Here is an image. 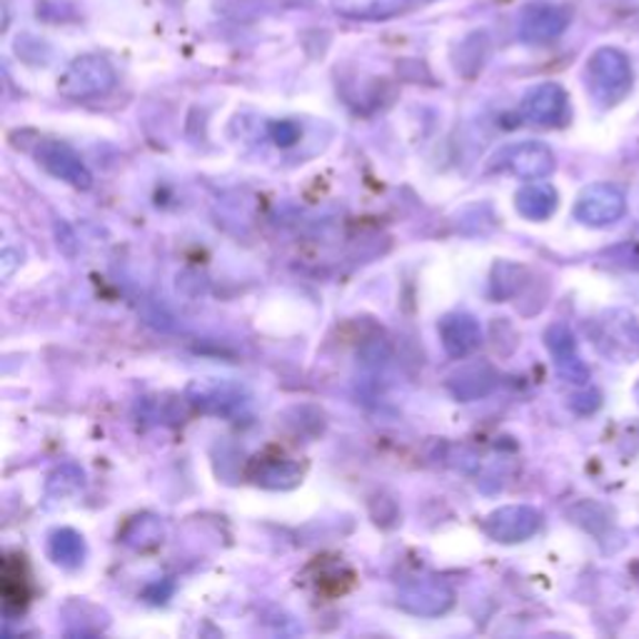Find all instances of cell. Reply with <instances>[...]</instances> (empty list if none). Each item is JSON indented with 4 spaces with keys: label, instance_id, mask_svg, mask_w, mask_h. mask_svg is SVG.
Returning <instances> with one entry per match:
<instances>
[{
    "label": "cell",
    "instance_id": "1",
    "mask_svg": "<svg viewBox=\"0 0 639 639\" xmlns=\"http://www.w3.org/2000/svg\"><path fill=\"white\" fill-rule=\"evenodd\" d=\"M632 63L620 48L605 46L587 60V88L605 108L622 103L632 90Z\"/></svg>",
    "mask_w": 639,
    "mask_h": 639
},
{
    "label": "cell",
    "instance_id": "2",
    "mask_svg": "<svg viewBox=\"0 0 639 639\" xmlns=\"http://www.w3.org/2000/svg\"><path fill=\"white\" fill-rule=\"evenodd\" d=\"M116 68L108 63V58L88 53L76 58L63 76L58 78V93L68 100H88L106 96L116 88Z\"/></svg>",
    "mask_w": 639,
    "mask_h": 639
},
{
    "label": "cell",
    "instance_id": "3",
    "mask_svg": "<svg viewBox=\"0 0 639 639\" xmlns=\"http://www.w3.org/2000/svg\"><path fill=\"white\" fill-rule=\"evenodd\" d=\"M595 348L615 362L639 358V320L630 310H610L592 325Z\"/></svg>",
    "mask_w": 639,
    "mask_h": 639
},
{
    "label": "cell",
    "instance_id": "4",
    "mask_svg": "<svg viewBox=\"0 0 639 639\" xmlns=\"http://www.w3.org/2000/svg\"><path fill=\"white\" fill-rule=\"evenodd\" d=\"M570 8L552 3V0H535V3H527L522 8L517 30H520L525 43L547 46L565 36V30L570 28Z\"/></svg>",
    "mask_w": 639,
    "mask_h": 639
},
{
    "label": "cell",
    "instance_id": "5",
    "mask_svg": "<svg viewBox=\"0 0 639 639\" xmlns=\"http://www.w3.org/2000/svg\"><path fill=\"white\" fill-rule=\"evenodd\" d=\"M492 168L510 172V176L520 180H545L555 170V153L545 143L525 140V143L502 148L492 158Z\"/></svg>",
    "mask_w": 639,
    "mask_h": 639
},
{
    "label": "cell",
    "instance_id": "6",
    "mask_svg": "<svg viewBox=\"0 0 639 639\" xmlns=\"http://www.w3.org/2000/svg\"><path fill=\"white\" fill-rule=\"evenodd\" d=\"M627 210L625 192L610 182L587 186L575 202V218L587 228H607L620 220Z\"/></svg>",
    "mask_w": 639,
    "mask_h": 639
},
{
    "label": "cell",
    "instance_id": "7",
    "mask_svg": "<svg viewBox=\"0 0 639 639\" xmlns=\"http://www.w3.org/2000/svg\"><path fill=\"white\" fill-rule=\"evenodd\" d=\"M520 113L530 126L537 128H562L570 120V98L557 83H540L527 90Z\"/></svg>",
    "mask_w": 639,
    "mask_h": 639
},
{
    "label": "cell",
    "instance_id": "8",
    "mask_svg": "<svg viewBox=\"0 0 639 639\" xmlns=\"http://www.w3.org/2000/svg\"><path fill=\"white\" fill-rule=\"evenodd\" d=\"M542 527V512L535 510L530 505H507L487 515L485 532L492 537L495 542L502 545H517L530 540L532 535Z\"/></svg>",
    "mask_w": 639,
    "mask_h": 639
},
{
    "label": "cell",
    "instance_id": "9",
    "mask_svg": "<svg viewBox=\"0 0 639 639\" xmlns=\"http://www.w3.org/2000/svg\"><path fill=\"white\" fill-rule=\"evenodd\" d=\"M36 160L40 168L50 172V176L66 180L68 186H73L78 190H88L93 186V176H90L86 162L80 160L73 148L60 143V140H40L36 148Z\"/></svg>",
    "mask_w": 639,
    "mask_h": 639
},
{
    "label": "cell",
    "instance_id": "10",
    "mask_svg": "<svg viewBox=\"0 0 639 639\" xmlns=\"http://www.w3.org/2000/svg\"><path fill=\"white\" fill-rule=\"evenodd\" d=\"M400 610L418 617H440L455 605V592L440 580H412L400 587Z\"/></svg>",
    "mask_w": 639,
    "mask_h": 639
},
{
    "label": "cell",
    "instance_id": "11",
    "mask_svg": "<svg viewBox=\"0 0 639 639\" xmlns=\"http://www.w3.org/2000/svg\"><path fill=\"white\" fill-rule=\"evenodd\" d=\"M545 345L547 350L552 352L555 368L562 375L567 382L572 385H585L590 380V368H587L585 360L577 352V340L572 330L562 322H555L545 332Z\"/></svg>",
    "mask_w": 639,
    "mask_h": 639
},
{
    "label": "cell",
    "instance_id": "12",
    "mask_svg": "<svg viewBox=\"0 0 639 639\" xmlns=\"http://www.w3.org/2000/svg\"><path fill=\"white\" fill-rule=\"evenodd\" d=\"M440 340L450 358H468L482 345V328L468 312H450L440 320Z\"/></svg>",
    "mask_w": 639,
    "mask_h": 639
},
{
    "label": "cell",
    "instance_id": "13",
    "mask_svg": "<svg viewBox=\"0 0 639 639\" xmlns=\"http://www.w3.org/2000/svg\"><path fill=\"white\" fill-rule=\"evenodd\" d=\"M250 478L270 490H288L296 487L302 478V468L280 452H262L250 465Z\"/></svg>",
    "mask_w": 639,
    "mask_h": 639
},
{
    "label": "cell",
    "instance_id": "14",
    "mask_svg": "<svg viewBox=\"0 0 639 639\" xmlns=\"http://www.w3.org/2000/svg\"><path fill=\"white\" fill-rule=\"evenodd\" d=\"M0 590L8 612H23L30 602V577L23 555H6L0 572Z\"/></svg>",
    "mask_w": 639,
    "mask_h": 639
},
{
    "label": "cell",
    "instance_id": "15",
    "mask_svg": "<svg viewBox=\"0 0 639 639\" xmlns=\"http://www.w3.org/2000/svg\"><path fill=\"white\" fill-rule=\"evenodd\" d=\"M497 385V372L492 370V365L487 362H472L465 365L455 375H450L448 388L458 400H480L485 395H490Z\"/></svg>",
    "mask_w": 639,
    "mask_h": 639
},
{
    "label": "cell",
    "instance_id": "16",
    "mask_svg": "<svg viewBox=\"0 0 639 639\" xmlns=\"http://www.w3.org/2000/svg\"><path fill=\"white\" fill-rule=\"evenodd\" d=\"M557 202H560V198H557V190L550 186V182H542V180H532L530 186H525L515 196L517 212L532 222H542L547 218H552L557 210Z\"/></svg>",
    "mask_w": 639,
    "mask_h": 639
},
{
    "label": "cell",
    "instance_id": "17",
    "mask_svg": "<svg viewBox=\"0 0 639 639\" xmlns=\"http://www.w3.org/2000/svg\"><path fill=\"white\" fill-rule=\"evenodd\" d=\"M192 390L198 392L192 395V402H196L200 410L212 415H232L246 402L236 385H196Z\"/></svg>",
    "mask_w": 639,
    "mask_h": 639
},
{
    "label": "cell",
    "instance_id": "18",
    "mask_svg": "<svg viewBox=\"0 0 639 639\" xmlns=\"http://www.w3.org/2000/svg\"><path fill=\"white\" fill-rule=\"evenodd\" d=\"M48 555L53 557V562L60 567H68V570H76V567L83 562L86 557V542L76 530H56L48 540Z\"/></svg>",
    "mask_w": 639,
    "mask_h": 639
},
{
    "label": "cell",
    "instance_id": "19",
    "mask_svg": "<svg viewBox=\"0 0 639 639\" xmlns=\"http://www.w3.org/2000/svg\"><path fill=\"white\" fill-rule=\"evenodd\" d=\"M335 6L342 16L362 18V20H378L398 16L408 6V0H335Z\"/></svg>",
    "mask_w": 639,
    "mask_h": 639
},
{
    "label": "cell",
    "instance_id": "20",
    "mask_svg": "<svg viewBox=\"0 0 639 639\" xmlns=\"http://www.w3.org/2000/svg\"><path fill=\"white\" fill-rule=\"evenodd\" d=\"M162 540V522L153 515H140L128 522L123 542L133 550H150Z\"/></svg>",
    "mask_w": 639,
    "mask_h": 639
},
{
    "label": "cell",
    "instance_id": "21",
    "mask_svg": "<svg viewBox=\"0 0 639 639\" xmlns=\"http://www.w3.org/2000/svg\"><path fill=\"white\" fill-rule=\"evenodd\" d=\"M527 282V270L515 262H497L492 270V296L497 300H510L522 292Z\"/></svg>",
    "mask_w": 639,
    "mask_h": 639
},
{
    "label": "cell",
    "instance_id": "22",
    "mask_svg": "<svg viewBox=\"0 0 639 639\" xmlns=\"http://www.w3.org/2000/svg\"><path fill=\"white\" fill-rule=\"evenodd\" d=\"M78 487H83V472L76 470V468H70V465L56 470L53 475H50V480H48V492L56 495V497L73 495Z\"/></svg>",
    "mask_w": 639,
    "mask_h": 639
},
{
    "label": "cell",
    "instance_id": "23",
    "mask_svg": "<svg viewBox=\"0 0 639 639\" xmlns=\"http://www.w3.org/2000/svg\"><path fill=\"white\" fill-rule=\"evenodd\" d=\"M270 138L276 140V146L290 148L300 140V128L298 123H292V120H278V123L270 126Z\"/></svg>",
    "mask_w": 639,
    "mask_h": 639
},
{
    "label": "cell",
    "instance_id": "24",
    "mask_svg": "<svg viewBox=\"0 0 639 639\" xmlns=\"http://www.w3.org/2000/svg\"><path fill=\"white\" fill-rule=\"evenodd\" d=\"M572 408L582 415H590L597 408H600V395L597 392H582V395H575L572 398Z\"/></svg>",
    "mask_w": 639,
    "mask_h": 639
},
{
    "label": "cell",
    "instance_id": "25",
    "mask_svg": "<svg viewBox=\"0 0 639 639\" xmlns=\"http://www.w3.org/2000/svg\"><path fill=\"white\" fill-rule=\"evenodd\" d=\"M635 398H637V402H639V385L635 388Z\"/></svg>",
    "mask_w": 639,
    "mask_h": 639
}]
</instances>
